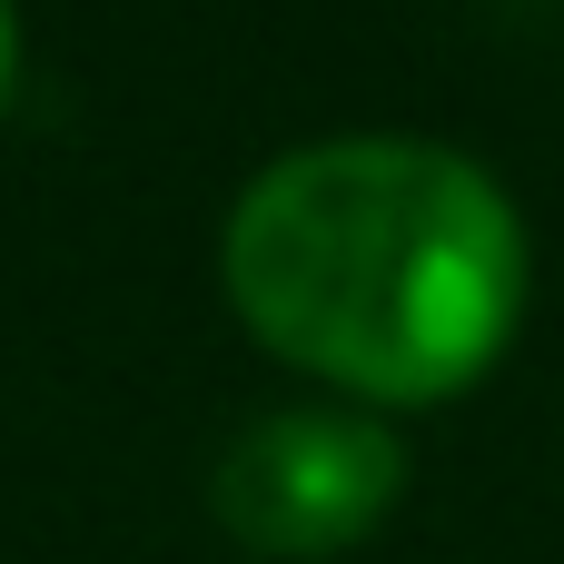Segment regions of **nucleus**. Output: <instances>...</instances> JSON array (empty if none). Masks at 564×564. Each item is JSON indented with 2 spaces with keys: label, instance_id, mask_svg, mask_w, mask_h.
<instances>
[{
  "label": "nucleus",
  "instance_id": "nucleus-1",
  "mask_svg": "<svg viewBox=\"0 0 564 564\" xmlns=\"http://www.w3.org/2000/svg\"><path fill=\"white\" fill-rule=\"evenodd\" d=\"M218 278L288 367L367 406H436L506 357L525 317V228L466 149L317 139L248 178Z\"/></svg>",
  "mask_w": 564,
  "mask_h": 564
},
{
  "label": "nucleus",
  "instance_id": "nucleus-2",
  "mask_svg": "<svg viewBox=\"0 0 564 564\" xmlns=\"http://www.w3.org/2000/svg\"><path fill=\"white\" fill-rule=\"evenodd\" d=\"M406 486V446L377 426V416H337V406H288V416H258L218 476H208V506L218 525L248 545V555L307 564V555H347Z\"/></svg>",
  "mask_w": 564,
  "mask_h": 564
},
{
  "label": "nucleus",
  "instance_id": "nucleus-3",
  "mask_svg": "<svg viewBox=\"0 0 564 564\" xmlns=\"http://www.w3.org/2000/svg\"><path fill=\"white\" fill-rule=\"evenodd\" d=\"M10 89H20V20H10V0H0V109H10Z\"/></svg>",
  "mask_w": 564,
  "mask_h": 564
}]
</instances>
